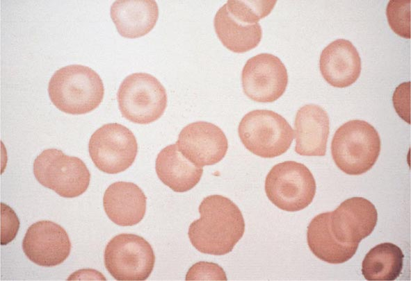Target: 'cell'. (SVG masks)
<instances>
[{
	"instance_id": "6da1fadb",
	"label": "cell",
	"mask_w": 411,
	"mask_h": 281,
	"mask_svg": "<svg viewBox=\"0 0 411 281\" xmlns=\"http://www.w3.org/2000/svg\"><path fill=\"white\" fill-rule=\"evenodd\" d=\"M200 219L193 221L188 235L198 251L223 255L242 238L245 221L238 206L221 195L205 197L199 205Z\"/></svg>"
},
{
	"instance_id": "7a4b0ae2",
	"label": "cell",
	"mask_w": 411,
	"mask_h": 281,
	"mask_svg": "<svg viewBox=\"0 0 411 281\" xmlns=\"http://www.w3.org/2000/svg\"><path fill=\"white\" fill-rule=\"evenodd\" d=\"M48 92L52 103L61 111L83 114L99 106L104 89L100 76L93 69L84 65H70L53 74Z\"/></svg>"
},
{
	"instance_id": "3957f363",
	"label": "cell",
	"mask_w": 411,
	"mask_h": 281,
	"mask_svg": "<svg viewBox=\"0 0 411 281\" xmlns=\"http://www.w3.org/2000/svg\"><path fill=\"white\" fill-rule=\"evenodd\" d=\"M380 138L368 122L355 119L341 125L335 132L331 153L337 167L346 174L361 175L370 170L380 152Z\"/></svg>"
},
{
	"instance_id": "277c9868",
	"label": "cell",
	"mask_w": 411,
	"mask_h": 281,
	"mask_svg": "<svg viewBox=\"0 0 411 281\" xmlns=\"http://www.w3.org/2000/svg\"><path fill=\"white\" fill-rule=\"evenodd\" d=\"M238 133L249 151L264 158L275 157L287 152L294 135L287 121L268 110H255L245 114Z\"/></svg>"
},
{
	"instance_id": "5b68a950",
	"label": "cell",
	"mask_w": 411,
	"mask_h": 281,
	"mask_svg": "<svg viewBox=\"0 0 411 281\" xmlns=\"http://www.w3.org/2000/svg\"><path fill=\"white\" fill-rule=\"evenodd\" d=\"M117 99L122 115L138 124L159 119L167 106L166 89L157 78L147 73H134L120 84Z\"/></svg>"
},
{
	"instance_id": "8992f818",
	"label": "cell",
	"mask_w": 411,
	"mask_h": 281,
	"mask_svg": "<svg viewBox=\"0 0 411 281\" xmlns=\"http://www.w3.org/2000/svg\"><path fill=\"white\" fill-rule=\"evenodd\" d=\"M316 182L303 164L285 161L275 164L265 180L268 198L278 208L287 212L307 207L316 194Z\"/></svg>"
},
{
	"instance_id": "52a82bcc",
	"label": "cell",
	"mask_w": 411,
	"mask_h": 281,
	"mask_svg": "<svg viewBox=\"0 0 411 281\" xmlns=\"http://www.w3.org/2000/svg\"><path fill=\"white\" fill-rule=\"evenodd\" d=\"M33 174L42 186L65 198L83 194L90 180V173L81 159L56 148L46 149L37 156Z\"/></svg>"
},
{
	"instance_id": "ba28073f",
	"label": "cell",
	"mask_w": 411,
	"mask_h": 281,
	"mask_svg": "<svg viewBox=\"0 0 411 281\" xmlns=\"http://www.w3.org/2000/svg\"><path fill=\"white\" fill-rule=\"evenodd\" d=\"M104 265L117 280H145L152 272L155 255L151 245L142 237L120 234L107 244Z\"/></svg>"
},
{
	"instance_id": "9c48e42d",
	"label": "cell",
	"mask_w": 411,
	"mask_h": 281,
	"mask_svg": "<svg viewBox=\"0 0 411 281\" xmlns=\"http://www.w3.org/2000/svg\"><path fill=\"white\" fill-rule=\"evenodd\" d=\"M90 156L100 171L115 174L127 169L134 163L138 144L134 133L120 124H104L91 135Z\"/></svg>"
},
{
	"instance_id": "30bf717a",
	"label": "cell",
	"mask_w": 411,
	"mask_h": 281,
	"mask_svg": "<svg viewBox=\"0 0 411 281\" xmlns=\"http://www.w3.org/2000/svg\"><path fill=\"white\" fill-rule=\"evenodd\" d=\"M243 92L252 101L271 103L278 99L288 83L287 69L277 56L259 53L245 62L241 73Z\"/></svg>"
},
{
	"instance_id": "8fae6325",
	"label": "cell",
	"mask_w": 411,
	"mask_h": 281,
	"mask_svg": "<svg viewBox=\"0 0 411 281\" xmlns=\"http://www.w3.org/2000/svg\"><path fill=\"white\" fill-rule=\"evenodd\" d=\"M176 145L186 158L200 167L219 162L228 148L227 139L223 130L215 124L203 121L184 127Z\"/></svg>"
},
{
	"instance_id": "7c38bea8",
	"label": "cell",
	"mask_w": 411,
	"mask_h": 281,
	"mask_svg": "<svg viewBox=\"0 0 411 281\" xmlns=\"http://www.w3.org/2000/svg\"><path fill=\"white\" fill-rule=\"evenodd\" d=\"M22 249L33 263L42 266H55L69 256L71 242L63 228L50 221H40L27 230Z\"/></svg>"
},
{
	"instance_id": "4fadbf2b",
	"label": "cell",
	"mask_w": 411,
	"mask_h": 281,
	"mask_svg": "<svg viewBox=\"0 0 411 281\" xmlns=\"http://www.w3.org/2000/svg\"><path fill=\"white\" fill-rule=\"evenodd\" d=\"M377 221L375 205L363 197L356 196L345 200L331 212L330 225L338 241L359 244L371 235Z\"/></svg>"
},
{
	"instance_id": "5bb4252c",
	"label": "cell",
	"mask_w": 411,
	"mask_h": 281,
	"mask_svg": "<svg viewBox=\"0 0 411 281\" xmlns=\"http://www.w3.org/2000/svg\"><path fill=\"white\" fill-rule=\"evenodd\" d=\"M322 76L330 85L343 88L353 84L361 72V59L348 40L338 39L324 48L320 56Z\"/></svg>"
},
{
	"instance_id": "9a60e30c",
	"label": "cell",
	"mask_w": 411,
	"mask_h": 281,
	"mask_svg": "<svg viewBox=\"0 0 411 281\" xmlns=\"http://www.w3.org/2000/svg\"><path fill=\"white\" fill-rule=\"evenodd\" d=\"M295 151L305 156H324L329 135V117L321 106L300 108L295 119Z\"/></svg>"
},
{
	"instance_id": "2e32d148",
	"label": "cell",
	"mask_w": 411,
	"mask_h": 281,
	"mask_svg": "<svg viewBox=\"0 0 411 281\" xmlns=\"http://www.w3.org/2000/svg\"><path fill=\"white\" fill-rule=\"evenodd\" d=\"M147 198L142 189L130 182H116L106 189L103 205L108 217L114 223L131 226L138 223L146 212Z\"/></svg>"
},
{
	"instance_id": "e0dca14e",
	"label": "cell",
	"mask_w": 411,
	"mask_h": 281,
	"mask_svg": "<svg viewBox=\"0 0 411 281\" xmlns=\"http://www.w3.org/2000/svg\"><path fill=\"white\" fill-rule=\"evenodd\" d=\"M110 13L122 36L137 38L145 35L154 27L159 8L154 0H118L112 4Z\"/></svg>"
},
{
	"instance_id": "ac0fdd59",
	"label": "cell",
	"mask_w": 411,
	"mask_h": 281,
	"mask_svg": "<svg viewBox=\"0 0 411 281\" xmlns=\"http://www.w3.org/2000/svg\"><path fill=\"white\" fill-rule=\"evenodd\" d=\"M331 212L321 213L310 221L307 232V244L319 259L330 264H342L356 253L358 244L338 241L331 230Z\"/></svg>"
},
{
	"instance_id": "d6986e66",
	"label": "cell",
	"mask_w": 411,
	"mask_h": 281,
	"mask_svg": "<svg viewBox=\"0 0 411 281\" xmlns=\"http://www.w3.org/2000/svg\"><path fill=\"white\" fill-rule=\"evenodd\" d=\"M155 169L161 182L176 192L193 189L200 180L202 167L186 158L176 144L163 148L158 154Z\"/></svg>"
},
{
	"instance_id": "ffe728a7",
	"label": "cell",
	"mask_w": 411,
	"mask_h": 281,
	"mask_svg": "<svg viewBox=\"0 0 411 281\" xmlns=\"http://www.w3.org/2000/svg\"><path fill=\"white\" fill-rule=\"evenodd\" d=\"M213 26L223 46L234 53H245L255 48L262 37L259 23L245 24L239 22L229 14L225 4L217 11Z\"/></svg>"
},
{
	"instance_id": "44dd1931",
	"label": "cell",
	"mask_w": 411,
	"mask_h": 281,
	"mask_svg": "<svg viewBox=\"0 0 411 281\" xmlns=\"http://www.w3.org/2000/svg\"><path fill=\"white\" fill-rule=\"evenodd\" d=\"M404 255L392 243H382L372 248L362 264V273L367 280H395L401 274Z\"/></svg>"
},
{
	"instance_id": "7402d4cb",
	"label": "cell",
	"mask_w": 411,
	"mask_h": 281,
	"mask_svg": "<svg viewBox=\"0 0 411 281\" xmlns=\"http://www.w3.org/2000/svg\"><path fill=\"white\" fill-rule=\"evenodd\" d=\"M276 1H227L229 14L245 24H255L270 14Z\"/></svg>"
},
{
	"instance_id": "603a6c76",
	"label": "cell",
	"mask_w": 411,
	"mask_h": 281,
	"mask_svg": "<svg viewBox=\"0 0 411 281\" xmlns=\"http://www.w3.org/2000/svg\"><path fill=\"white\" fill-rule=\"evenodd\" d=\"M386 15L391 29L396 34L410 38V0L389 1Z\"/></svg>"
},
{
	"instance_id": "cb8c5ba5",
	"label": "cell",
	"mask_w": 411,
	"mask_h": 281,
	"mask_svg": "<svg viewBox=\"0 0 411 281\" xmlns=\"http://www.w3.org/2000/svg\"><path fill=\"white\" fill-rule=\"evenodd\" d=\"M186 280H227L223 269L216 264L200 262L188 271Z\"/></svg>"
},
{
	"instance_id": "d4e9b609",
	"label": "cell",
	"mask_w": 411,
	"mask_h": 281,
	"mask_svg": "<svg viewBox=\"0 0 411 281\" xmlns=\"http://www.w3.org/2000/svg\"><path fill=\"white\" fill-rule=\"evenodd\" d=\"M19 221L15 212L8 205L1 203V244L6 245L16 237Z\"/></svg>"
},
{
	"instance_id": "484cf974",
	"label": "cell",
	"mask_w": 411,
	"mask_h": 281,
	"mask_svg": "<svg viewBox=\"0 0 411 281\" xmlns=\"http://www.w3.org/2000/svg\"><path fill=\"white\" fill-rule=\"evenodd\" d=\"M410 82L399 85L393 95V103L396 112L408 124H410Z\"/></svg>"
}]
</instances>
